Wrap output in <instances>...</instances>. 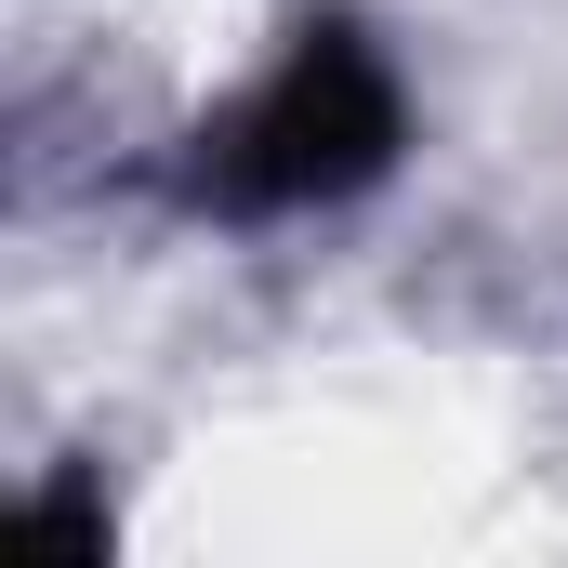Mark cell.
Instances as JSON below:
<instances>
[{
	"label": "cell",
	"instance_id": "obj_1",
	"mask_svg": "<svg viewBox=\"0 0 568 568\" xmlns=\"http://www.w3.org/2000/svg\"><path fill=\"white\" fill-rule=\"evenodd\" d=\"M384 159V93L357 80V53L344 40H304L291 53V80L239 120V185L252 199H304V185H344V172H371Z\"/></svg>",
	"mask_w": 568,
	"mask_h": 568
}]
</instances>
